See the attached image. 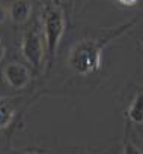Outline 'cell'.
<instances>
[{
  "label": "cell",
  "instance_id": "1",
  "mask_svg": "<svg viewBox=\"0 0 143 154\" xmlns=\"http://www.w3.org/2000/svg\"><path fill=\"white\" fill-rule=\"evenodd\" d=\"M113 36H109L106 39H82V41H79L69 53L71 68L80 75H88V74L97 71L101 63V51H103L104 45Z\"/></svg>",
  "mask_w": 143,
  "mask_h": 154
},
{
  "label": "cell",
  "instance_id": "2",
  "mask_svg": "<svg viewBox=\"0 0 143 154\" xmlns=\"http://www.w3.org/2000/svg\"><path fill=\"white\" fill-rule=\"evenodd\" d=\"M65 29V18L63 14L59 9L50 8L44 14V32H45V41L50 56L53 57L56 54L57 45L60 42V38L63 35Z\"/></svg>",
  "mask_w": 143,
  "mask_h": 154
},
{
  "label": "cell",
  "instance_id": "3",
  "mask_svg": "<svg viewBox=\"0 0 143 154\" xmlns=\"http://www.w3.org/2000/svg\"><path fill=\"white\" fill-rule=\"evenodd\" d=\"M21 51L24 59L29 62V65H32L35 69H38L42 65V59H44V48H42V41H41V35L38 33L36 29H29L24 33L23 38V45H21Z\"/></svg>",
  "mask_w": 143,
  "mask_h": 154
},
{
  "label": "cell",
  "instance_id": "4",
  "mask_svg": "<svg viewBox=\"0 0 143 154\" xmlns=\"http://www.w3.org/2000/svg\"><path fill=\"white\" fill-rule=\"evenodd\" d=\"M3 77L12 89H24L30 79L27 66H24L23 63H18V62L6 65L3 69Z\"/></svg>",
  "mask_w": 143,
  "mask_h": 154
},
{
  "label": "cell",
  "instance_id": "5",
  "mask_svg": "<svg viewBox=\"0 0 143 154\" xmlns=\"http://www.w3.org/2000/svg\"><path fill=\"white\" fill-rule=\"evenodd\" d=\"M30 12H32V6L27 0H15L9 9L11 18L18 24L27 21V18L30 17Z\"/></svg>",
  "mask_w": 143,
  "mask_h": 154
},
{
  "label": "cell",
  "instance_id": "6",
  "mask_svg": "<svg viewBox=\"0 0 143 154\" xmlns=\"http://www.w3.org/2000/svg\"><path fill=\"white\" fill-rule=\"evenodd\" d=\"M127 116L134 124H143V92H139L127 110Z\"/></svg>",
  "mask_w": 143,
  "mask_h": 154
},
{
  "label": "cell",
  "instance_id": "7",
  "mask_svg": "<svg viewBox=\"0 0 143 154\" xmlns=\"http://www.w3.org/2000/svg\"><path fill=\"white\" fill-rule=\"evenodd\" d=\"M15 115V107L8 98H0V130L6 128Z\"/></svg>",
  "mask_w": 143,
  "mask_h": 154
},
{
  "label": "cell",
  "instance_id": "8",
  "mask_svg": "<svg viewBox=\"0 0 143 154\" xmlns=\"http://www.w3.org/2000/svg\"><path fill=\"white\" fill-rule=\"evenodd\" d=\"M122 154H143V152H142L134 143H125Z\"/></svg>",
  "mask_w": 143,
  "mask_h": 154
},
{
  "label": "cell",
  "instance_id": "9",
  "mask_svg": "<svg viewBox=\"0 0 143 154\" xmlns=\"http://www.w3.org/2000/svg\"><path fill=\"white\" fill-rule=\"evenodd\" d=\"M6 17H8V12H6L5 6H3V5H0V24H2V23L6 20Z\"/></svg>",
  "mask_w": 143,
  "mask_h": 154
},
{
  "label": "cell",
  "instance_id": "10",
  "mask_svg": "<svg viewBox=\"0 0 143 154\" xmlns=\"http://www.w3.org/2000/svg\"><path fill=\"white\" fill-rule=\"evenodd\" d=\"M5 53H6V47H5V44L2 42V39H0V60L5 57Z\"/></svg>",
  "mask_w": 143,
  "mask_h": 154
},
{
  "label": "cell",
  "instance_id": "11",
  "mask_svg": "<svg viewBox=\"0 0 143 154\" xmlns=\"http://www.w3.org/2000/svg\"><path fill=\"white\" fill-rule=\"evenodd\" d=\"M119 2H121L122 5H127V6H131V5H134V3H136V0H119Z\"/></svg>",
  "mask_w": 143,
  "mask_h": 154
},
{
  "label": "cell",
  "instance_id": "12",
  "mask_svg": "<svg viewBox=\"0 0 143 154\" xmlns=\"http://www.w3.org/2000/svg\"><path fill=\"white\" fill-rule=\"evenodd\" d=\"M27 154H38V152H35V151H29Z\"/></svg>",
  "mask_w": 143,
  "mask_h": 154
}]
</instances>
